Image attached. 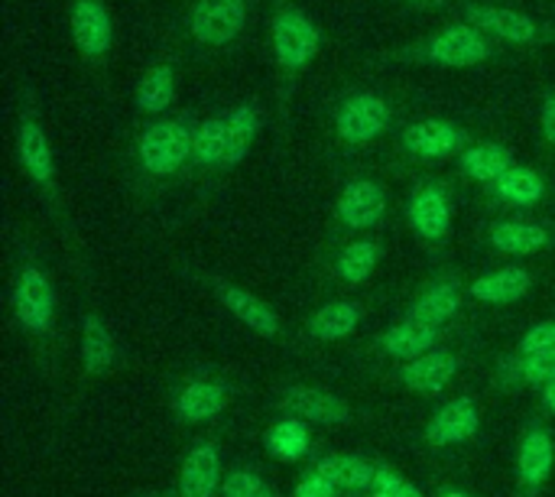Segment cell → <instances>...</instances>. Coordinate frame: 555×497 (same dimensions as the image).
<instances>
[{"label":"cell","mask_w":555,"mask_h":497,"mask_svg":"<svg viewBox=\"0 0 555 497\" xmlns=\"http://www.w3.org/2000/svg\"><path fill=\"white\" fill-rule=\"evenodd\" d=\"M406 55L416 62L439 65V68H475V65L494 59V39L488 33H481L478 26H472L468 20H462V23H449L439 33L426 36Z\"/></svg>","instance_id":"obj_1"},{"label":"cell","mask_w":555,"mask_h":497,"mask_svg":"<svg viewBox=\"0 0 555 497\" xmlns=\"http://www.w3.org/2000/svg\"><path fill=\"white\" fill-rule=\"evenodd\" d=\"M195 146V127L182 117H156L143 127L137 140V160L143 173L166 179L179 173L185 163H192Z\"/></svg>","instance_id":"obj_2"},{"label":"cell","mask_w":555,"mask_h":497,"mask_svg":"<svg viewBox=\"0 0 555 497\" xmlns=\"http://www.w3.org/2000/svg\"><path fill=\"white\" fill-rule=\"evenodd\" d=\"M270 46L276 65L289 75H299L322 49V29L299 7H280L270 23Z\"/></svg>","instance_id":"obj_3"},{"label":"cell","mask_w":555,"mask_h":497,"mask_svg":"<svg viewBox=\"0 0 555 497\" xmlns=\"http://www.w3.org/2000/svg\"><path fill=\"white\" fill-rule=\"evenodd\" d=\"M390 120H393V107L387 98L374 91H354L335 111V133L351 146H364L380 140L390 130Z\"/></svg>","instance_id":"obj_4"},{"label":"cell","mask_w":555,"mask_h":497,"mask_svg":"<svg viewBox=\"0 0 555 497\" xmlns=\"http://www.w3.org/2000/svg\"><path fill=\"white\" fill-rule=\"evenodd\" d=\"M247 16V0H195L189 10V36L205 49H224L244 33Z\"/></svg>","instance_id":"obj_5"},{"label":"cell","mask_w":555,"mask_h":497,"mask_svg":"<svg viewBox=\"0 0 555 497\" xmlns=\"http://www.w3.org/2000/svg\"><path fill=\"white\" fill-rule=\"evenodd\" d=\"M13 313L29 335H49L55 319V290L49 277L33 264L20 267L13 280Z\"/></svg>","instance_id":"obj_6"},{"label":"cell","mask_w":555,"mask_h":497,"mask_svg":"<svg viewBox=\"0 0 555 497\" xmlns=\"http://www.w3.org/2000/svg\"><path fill=\"white\" fill-rule=\"evenodd\" d=\"M462 16L478 26L481 33H488L491 39H501V42H511V46H533L543 39V26L517 10V7H501V3H465L462 7Z\"/></svg>","instance_id":"obj_7"},{"label":"cell","mask_w":555,"mask_h":497,"mask_svg":"<svg viewBox=\"0 0 555 497\" xmlns=\"http://www.w3.org/2000/svg\"><path fill=\"white\" fill-rule=\"evenodd\" d=\"M68 33H72L75 49L88 62L107 59V52L114 46V20H111V10L104 7V0H72Z\"/></svg>","instance_id":"obj_8"},{"label":"cell","mask_w":555,"mask_h":497,"mask_svg":"<svg viewBox=\"0 0 555 497\" xmlns=\"http://www.w3.org/2000/svg\"><path fill=\"white\" fill-rule=\"evenodd\" d=\"M403 150L416 160H426V163H439V160H449V156H462L472 143H468V133L452 124V120H442V117H426V120H416L403 130Z\"/></svg>","instance_id":"obj_9"},{"label":"cell","mask_w":555,"mask_h":497,"mask_svg":"<svg viewBox=\"0 0 555 497\" xmlns=\"http://www.w3.org/2000/svg\"><path fill=\"white\" fill-rule=\"evenodd\" d=\"M13 146H16V160H20L23 173L29 176V182L39 186L46 195H55V153H52V143L36 117L23 114L16 120Z\"/></svg>","instance_id":"obj_10"},{"label":"cell","mask_w":555,"mask_h":497,"mask_svg":"<svg viewBox=\"0 0 555 497\" xmlns=\"http://www.w3.org/2000/svg\"><path fill=\"white\" fill-rule=\"evenodd\" d=\"M406 218L423 241H429V244L446 241L452 234V199H449L446 186H439L433 179L420 182L406 199Z\"/></svg>","instance_id":"obj_11"},{"label":"cell","mask_w":555,"mask_h":497,"mask_svg":"<svg viewBox=\"0 0 555 497\" xmlns=\"http://www.w3.org/2000/svg\"><path fill=\"white\" fill-rule=\"evenodd\" d=\"M555 466L553 433L543 423H530L517 446V488L524 497H537L550 482Z\"/></svg>","instance_id":"obj_12"},{"label":"cell","mask_w":555,"mask_h":497,"mask_svg":"<svg viewBox=\"0 0 555 497\" xmlns=\"http://www.w3.org/2000/svg\"><path fill=\"white\" fill-rule=\"evenodd\" d=\"M481 430V410L472 397H455L449 404H442L429 423H426V443L436 449H452V446H465L478 436Z\"/></svg>","instance_id":"obj_13"},{"label":"cell","mask_w":555,"mask_h":497,"mask_svg":"<svg viewBox=\"0 0 555 497\" xmlns=\"http://www.w3.org/2000/svg\"><path fill=\"white\" fill-rule=\"evenodd\" d=\"M387 212V189L377 179H351L335 205L338 221L348 231H371L384 221Z\"/></svg>","instance_id":"obj_14"},{"label":"cell","mask_w":555,"mask_h":497,"mask_svg":"<svg viewBox=\"0 0 555 497\" xmlns=\"http://www.w3.org/2000/svg\"><path fill=\"white\" fill-rule=\"evenodd\" d=\"M280 407L289 413V417H299L306 423H315V426H345L351 423V407L328 394V391H319V387H306V384H293L283 391L280 397Z\"/></svg>","instance_id":"obj_15"},{"label":"cell","mask_w":555,"mask_h":497,"mask_svg":"<svg viewBox=\"0 0 555 497\" xmlns=\"http://www.w3.org/2000/svg\"><path fill=\"white\" fill-rule=\"evenodd\" d=\"M462 371V361L459 355L452 352H429V355H420L413 361H406L400 371H397V381L406 387V391H416V394H442Z\"/></svg>","instance_id":"obj_16"},{"label":"cell","mask_w":555,"mask_h":497,"mask_svg":"<svg viewBox=\"0 0 555 497\" xmlns=\"http://www.w3.org/2000/svg\"><path fill=\"white\" fill-rule=\"evenodd\" d=\"M224 485L221 453L215 443H195L179 469V497H218Z\"/></svg>","instance_id":"obj_17"},{"label":"cell","mask_w":555,"mask_h":497,"mask_svg":"<svg viewBox=\"0 0 555 497\" xmlns=\"http://www.w3.org/2000/svg\"><path fill=\"white\" fill-rule=\"evenodd\" d=\"M215 293L221 300V306L237 319L244 322L250 332L263 335V339H276L280 335V316L270 309V303H263L257 293L244 290V286H234V283H224V280H215Z\"/></svg>","instance_id":"obj_18"},{"label":"cell","mask_w":555,"mask_h":497,"mask_svg":"<svg viewBox=\"0 0 555 497\" xmlns=\"http://www.w3.org/2000/svg\"><path fill=\"white\" fill-rule=\"evenodd\" d=\"M228 407V387L218 381H189L172 397V413L182 423H208Z\"/></svg>","instance_id":"obj_19"},{"label":"cell","mask_w":555,"mask_h":497,"mask_svg":"<svg viewBox=\"0 0 555 497\" xmlns=\"http://www.w3.org/2000/svg\"><path fill=\"white\" fill-rule=\"evenodd\" d=\"M488 244L494 251H501V254H511V257H533V254H540V251H546L553 244V234L540 221L507 218V221L491 225Z\"/></svg>","instance_id":"obj_20"},{"label":"cell","mask_w":555,"mask_h":497,"mask_svg":"<svg viewBox=\"0 0 555 497\" xmlns=\"http://www.w3.org/2000/svg\"><path fill=\"white\" fill-rule=\"evenodd\" d=\"M533 290V273L527 267H501L485 277H478L468 286V296L485 303V306H511L524 300Z\"/></svg>","instance_id":"obj_21"},{"label":"cell","mask_w":555,"mask_h":497,"mask_svg":"<svg viewBox=\"0 0 555 497\" xmlns=\"http://www.w3.org/2000/svg\"><path fill=\"white\" fill-rule=\"evenodd\" d=\"M439 339H442V329L423 326V322H416V319H403V322L390 326V329L377 339V345H380L384 355H390V358H397V361H413V358H420V355L436 352V348H439Z\"/></svg>","instance_id":"obj_22"},{"label":"cell","mask_w":555,"mask_h":497,"mask_svg":"<svg viewBox=\"0 0 555 497\" xmlns=\"http://www.w3.org/2000/svg\"><path fill=\"white\" fill-rule=\"evenodd\" d=\"M377 469L380 466L367 462L364 456H351V453H332V456L315 462V472L322 479H328L338 492H354V495L374 488Z\"/></svg>","instance_id":"obj_23"},{"label":"cell","mask_w":555,"mask_h":497,"mask_svg":"<svg viewBox=\"0 0 555 497\" xmlns=\"http://www.w3.org/2000/svg\"><path fill=\"white\" fill-rule=\"evenodd\" d=\"M514 166V153L504 143L485 140V143H472L462 156H459V169L465 179L481 182V186H494L507 169Z\"/></svg>","instance_id":"obj_24"},{"label":"cell","mask_w":555,"mask_h":497,"mask_svg":"<svg viewBox=\"0 0 555 497\" xmlns=\"http://www.w3.org/2000/svg\"><path fill=\"white\" fill-rule=\"evenodd\" d=\"M459 309H462V286L455 280H442V283H433L429 290H423L416 296V303L410 306L406 319H416L423 326L442 329Z\"/></svg>","instance_id":"obj_25"},{"label":"cell","mask_w":555,"mask_h":497,"mask_svg":"<svg viewBox=\"0 0 555 497\" xmlns=\"http://www.w3.org/2000/svg\"><path fill=\"white\" fill-rule=\"evenodd\" d=\"M361 319H364V313H361L358 303H351V300H335V303H325V306L306 322V332H309L312 339H319V342H341V339H348V335L358 332Z\"/></svg>","instance_id":"obj_26"},{"label":"cell","mask_w":555,"mask_h":497,"mask_svg":"<svg viewBox=\"0 0 555 497\" xmlns=\"http://www.w3.org/2000/svg\"><path fill=\"white\" fill-rule=\"evenodd\" d=\"M228 153H231V130H228V114L208 117L195 127V146H192V163L198 169H228Z\"/></svg>","instance_id":"obj_27"},{"label":"cell","mask_w":555,"mask_h":497,"mask_svg":"<svg viewBox=\"0 0 555 497\" xmlns=\"http://www.w3.org/2000/svg\"><path fill=\"white\" fill-rule=\"evenodd\" d=\"M114 355H117V345H114L111 326L98 313H88L85 322H81V365H85V374L111 371Z\"/></svg>","instance_id":"obj_28"},{"label":"cell","mask_w":555,"mask_h":497,"mask_svg":"<svg viewBox=\"0 0 555 497\" xmlns=\"http://www.w3.org/2000/svg\"><path fill=\"white\" fill-rule=\"evenodd\" d=\"M491 192H494L501 202L514 205V208H533L537 202H543L546 182H543V176H540L537 169L514 163V166L491 186Z\"/></svg>","instance_id":"obj_29"},{"label":"cell","mask_w":555,"mask_h":497,"mask_svg":"<svg viewBox=\"0 0 555 497\" xmlns=\"http://www.w3.org/2000/svg\"><path fill=\"white\" fill-rule=\"evenodd\" d=\"M267 453L280 462H302L309 453H312V436H309V423L299 420V417H286L280 423H273L267 430V439H263Z\"/></svg>","instance_id":"obj_30"},{"label":"cell","mask_w":555,"mask_h":497,"mask_svg":"<svg viewBox=\"0 0 555 497\" xmlns=\"http://www.w3.org/2000/svg\"><path fill=\"white\" fill-rule=\"evenodd\" d=\"M176 101V72L169 65H153L140 85H137V94H133V104L140 114L146 117H163Z\"/></svg>","instance_id":"obj_31"},{"label":"cell","mask_w":555,"mask_h":497,"mask_svg":"<svg viewBox=\"0 0 555 497\" xmlns=\"http://www.w3.org/2000/svg\"><path fill=\"white\" fill-rule=\"evenodd\" d=\"M260 127H263V114H260L257 104L244 101V104H237V107L228 111V130H231L228 169H234V166H241L247 160V153L254 146V137L260 133Z\"/></svg>","instance_id":"obj_32"},{"label":"cell","mask_w":555,"mask_h":497,"mask_svg":"<svg viewBox=\"0 0 555 497\" xmlns=\"http://www.w3.org/2000/svg\"><path fill=\"white\" fill-rule=\"evenodd\" d=\"M377 264H380V244L364 238V241H351L348 247H341L335 270L348 286H361L374 277Z\"/></svg>","instance_id":"obj_33"},{"label":"cell","mask_w":555,"mask_h":497,"mask_svg":"<svg viewBox=\"0 0 555 497\" xmlns=\"http://www.w3.org/2000/svg\"><path fill=\"white\" fill-rule=\"evenodd\" d=\"M504 381H524L527 387H546L555 381V348H546L540 355H517L501 365Z\"/></svg>","instance_id":"obj_34"},{"label":"cell","mask_w":555,"mask_h":497,"mask_svg":"<svg viewBox=\"0 0 555 497\" xmlns=\"http://www.w3.org/2000/svg\"><path fill=\"white\" fill-rule=\"evenodd\" d=\"M221 497H276V492L257 472H250V469H231L224 475Z\"/></svg>","instance_id":"obj_35"},{"label":"cell","mask_w":555,"mask_h":497,"mask_svg":"<svg viewBox=\"0 0 555 497\" xmlns=\"http://www.w3.org/2000/svg\"><path fill=\"white\" fill-rule=\"evenodd\" d=\"M374 497H423L420 488L413 482H406L403 475H397L393 469H377V479H374V488H371Z\"/></svg>","instance_id":"obj_36"},{"label":"cell","mask_w":555,"mask_h":497,"mask_svg":"<svg viewBox=\"0 0 555 497\" xmlns=\"http://www.w3.org/2000/svg\"><path fill=\"white\" fill-rule=\"evenodd\" d=\"M546 348H555V319L537 322L533 329H527V335L517 345V355H540Z\"/></svg>","instance_id":"obj_37"},{"label":"cell","mask_w":555,"mask_h":497,"mask_svg":"<svg viewBox=\"0 0 555 497\" xmlns=\"http://www.w3.org/2000/svg\"><path fill=\"white\" fill-rule=\"evenodd\" d=\"M293 497H338V488L312 469V472H306V475L299 479Z\"/></svg>","instance_id":"obj_38"},{"label":"cell","mask_w":555,"mask_h":497,"mask_svg":"<svg viewBox=\"0 0 555 497\" xmlns=\"http://www.w3.org/2000/svg\"><path fill=\"white\" fill-rule=\"evenodd\" d=\"M540 130H543V137H546V140L555 146V94H550V98L543 101V111H540Z\"/></svg>","instance_id":"obj_39"},{"label":"cell","mask_w":555,"mask_h":497,"mask_svg":"<svg viewBox=\"0 0 555 497\" xmlns=\"http://www.w3.org/2000/svg\"><path fill=\"white\" fill-rule=\"evenodd\" d=\"M540 400H543V407H546L550 413H555V381L553 384H546V387L540 391Z\"/></svg>","instance_id":"obj_40"},{"label":"cell","mask_w":555,"mask_h":497,"mask_svg":"<svg viewBox=\"0 0 555 497\" xmlns=\"http://www.w3.org/2000/svg\"><path fill=\"white\" fill-rule=\"evenodd\" d=\"M439 497H475V495H468V492H462V488H446Z\"/></svg>","instance_id":"obj_41"},{"label":"cell","mask_w":555,"mask_h":497,"mask_svg":"<svg viewBox=\"0 0 555 497\" xmlns=\"http://www.w3.org/2000/svg\"><path fill=\"white\" fill-rule=\"evenodd\" d=\"M406 3H423V0H406Z\"/></svg>","instance_id":"obj_42"}]
</instances>
